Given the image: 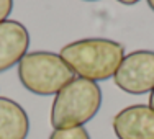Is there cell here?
Returning <instances> with one entry per match:
<instances>
[{
    "instance_id": "obj_1",
    "label": "cell",
    "mask_w": 154,
    "mask_h": 139,
    "mask_svg": "<svg viewBox=\"0 0 154 139\" xmlns=\"http://www.w3.org/2000/svg\"><path fill=\"white\" fill-rule=\"evenodd\" d=\"M59 56L74 74L97 82L115 75L125 57V47L113 39L85 38L66 44Z\"/></svg>"
},
{
    "instance_id": "obj_2",
    "label": "cell",
    "mask_w": 154,
    "mask_h": 139,
    "mask_svg": "<svg viewBox=\"0 0 154 139\" xmlns=\"http://www.w3.org/2000/svg\"><path fill=\"white\" fill-rule=\"evenodd\" d=\"M102 90L97 82L74 77L56 93L51 107V124L54 129L84 126L98 113Z\"/></svg>"
},
{
    "instance_id": "obj_3",
    "label": "cell",
    "mask_w": 154,
    "mask_h": 139,
    "mask_svg": "<svg viewBox=\"0 0 154 139\" xmlns=\"http://www.w3.org/2000/svg\"><path fill=\"white\" fill-rule=\"evenodd\" d=\"M74 71L67 62L56 53H26L18 62V79L21 85L36 95L57 93L74 79Z\"/></svg>"
},
{
    "instance_id": "obj_4",
    "label": "cell",
    "mask_w": 154,
    "mask_h": 139,
    "mask_svg": "<svg viewBox=\"0 0 154 139\" xmlns=\"http://www.w3.org/2000/svg\"><path fill=\"white\" fill-rule=\"evenodd\" d=\"M116 87L131 95H143L154 89V51H133L123 57L113 75Z\"/></svg>"
},
{
    "instance_id": "obj_5",
    "label": "cell",
    "mask_w": 154,
    "mask_h": 139,
    "mask_svg": "<svg viewBox=\"0 0 154 139\" xmlns=\"http://www.w3.org/2000/svg\"><path fill=\"white\" fill-rule=\"evenodd\" d=\"M112 126L118 139H154V110L149 105H131L116 113Z\"/></svg>"
},
{
    "instance_id": "obj_6",
    "label": "cell",
    "mask_w": 154,
    "mask_h": 139,
    "mask_svg": "<svg viewBox=\"0 0 154 139\" xmlns=\"http://www.w3.org/2000/svg\"><path fill=\"white\" fill-rule=\"evenodd\" d=\"M30 46L28 30L15 20L0 23V72L18 64Z\"/></svg>"
},
{
    "instance_id": "obj_7",
    "label": "cell",
    "mask_w": 154,
    "mask_h": 139,
    "mask_svg": "<svg viewBox=\"0 0 154 139\" xmlns=\"http://www.w3.org/2000/svg\"><path fill=\"white\" fill-rule=\"evenodd\" d=\"M30 119L21 105L0 97V139H26Z\"/></svg>"
},
{
    "instance_id": "obj_8",
    "label": "cell",
    "mask_w": 154,
    "mask_h": 139,
    "mask_svg": "<svg viewBox=\"0 0 154 139\" xmlns=\"http://www.w3.org/2000/svg\"><path fill=\"white\" fill-rule=\"evenodd\" d=\"M49 139H90V134L84 126L64 128V129H54Z\"/></svg>"
},
{
    "instance_id": "obj_9",
    "label": "cell",
    "mask_w": 154,
    "mask_h": 139,
    "mask_svg": "<svg viewBox=\"0 0 154 139\" xmlns=\"http://www.w3.org/2000/svg\"><path fill=\"white\" fill-rule=\"evenodd\" d=\"M13 10V0H0V23L5 21Z\"/></svg>"
},
{
    "instance_id": "obj_10",
    "label": "cell",
    "mask_w": 154,
    "mask_h": 139,
    "mask_svg": "<svg viewBox=\"0 0 154 139\" xmlns=\"http://www.w3.org/2000/svg\"><path fill=\"white\" fill-rule=\"evenodd\" d=\"M116 2L123 3V5H134V3H138L139 0H116Z\"/></svg>"
},
{
    "instance_id": "obj_11",
    "label": "cell",
    "mask_w": 154,
    "mask_h": 139,
    "mask_svg": "<svg viewBox=\"0 0 154 139\" xmlns=\"http://www.w3.org/2000/svg\"><path fill=\"white\" fill-rule=\"evenodd\" d=\"M149 107L154 110V89L151 90V95H149Z\"/></svg>"
},
{
    "instance_id": "obj_12",
    "label": "cell",
    "mask_w": 154,
    "mask_h": 139,
    "mask_svg": "<svg viewBox=\"0 0 154 139\" xmlns=\"http://www.w3.org/2000/svg\"><path fill=\"white\" fill-rule=\"evenodd\" d=\"M148 5L151 7V10L154 12V0H148Z\"/></svg>"
},
{
    "instance_id": "obj_13",
    "label": "cell",
    "mask_w": 154,
    "mask_h": 139,
    "mask_svg": "<svg viewBox=\"0 0 154 139\" xmlns=\"http://www.w3.org/2000/svg\"><path fill=\"white\" fill-rule=\"evenodd\" d=\"M84 2H97V0H84Z\"/></svg>"
}]
</instances>
